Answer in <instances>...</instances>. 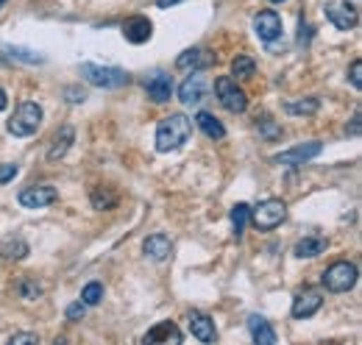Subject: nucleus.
Returning a JSON list of instances; mask_svg holds the SVG:
<instances>
[{"mask_svg":"<svg viewBox=\"0 0 362 345\" xmlns=\"http://www.w3.org/2000/svg\"><path fill=\"white\" fill-rule=\"evenodd\" d=\"M192 134V120L187 115H170L156 126V151L159 153H170L179 151L181 145L189 139Z\"/></svg>","mask_w":362,"mask_h":345,"instance_id":"obj_1","label":"nucleus"},{"mask_svg":"<svg viewBox=\"0 0 362 345\" xmlns=\"http://www.w3.org/2000/svg\"><path fill=\"white\" fill-rule=\"evenodd\" d=\"M40 126H42V109L31 100L20 103L14 109V115L8 117V134H14V136H34Z\"/></svg>","mask_w":362,"mask_h":345,"instance_id":"obj_2","label":"nucleus"},{"mask_svg":"<svg viewBox=\"0 0 362 345\" xmlns=\"http://www.w3.org/2000/svg\"><path fill=\"white\" fill-rule=\"evenodd\" d=\"M81 78L90 81L92 86H100V89H120V86L129 84V73L126 70H120V67H100V64H92V62L81 64Z\"/></svg>","mask_w":362,"mask_h":345,"instance_id":"obj_3","label":"nucleus"},{"mask_svg":"<svg viewBox=\"0 0 362 345\" xmlns=\"http://www.w3.org/2000/svg\"><path fill=\"white\" fill-rule=\"evenodd\" d=\"M357 279H360L357 264H351V262H334V264L323 273V287H326L329 293H349V290H354Z\"/></svg>","mask_w":362,"mask_h":345,"instance_id":"obj_4","label":"nucleus"},{"mask_svg":"<svg viewBox=\"0 0 362 345\" xmlns=\"http://www.w3.org/2000/svg\"><path fill=\"white\" fill-rule=\"evenodd\" d=\"M215 95H218L221 106L228 109V112H234V115H243V112L248 109V95L237 86L234 78H228V76L215 78Z\"/></svg>","mask_w":362,"mask_h":345,"instance_id":"obj_5","label":"nucleus"},{"mask_svg":"<svg viewBox=\"0 0 362 345\" xmlns=\"http://www.w3.org/2000/svg\"><path fill=\"white\" fill-rule=\"evenodd\" d=\"M248 217L254 220V226H257L259 231H271V228H276V226L287 217V204L279 201V198H268V201L257 204Z\"/></svg>","mask_w":362,"mask_h":345,"instance_id":"obj_6","label":"nucleus"},{"mask_svg":"<svg viewBox=\"0 0 362 345\" xmlns=\"http://www.w3.org/2000/svg\"><path fill=\"white\" fill-rule=\"evenodd\" d=\"M326 17H329L332 25L340 28V31H351V28H357V23H360V11H357V6L349 3V0H334V3H329V6H326Z\"/></svg>","mask_w":362,"mask_h":345,"instance_id":"obj_7","label":"nucleus"},{"mask_svg":"<svg viewBox=\"0 0 362 345\" xmlns=\"http://www.w3.org/2000/svg\"><path fill=\"white\" fill-rule=\"evenodd\" d=\"M320 151H323L320 142H304V145H298V148H290V151L276 153L273 162H276V165H284V168H298V165H304V162L320 156Z\"/></svg>","mask_w":362,"mask_h":345,"instance_id":"obj_8","label":"nucleus"},{"mask_svg":"<svg viewBox=\"0 0 362 345\" xmlns=\"http://www.w3.org/2000/svg\"><path fill=\"white\" fill-rule=\"evenodd\" d=\"M206 92H209V81L198 73H189V78H184L179 86V100L187 106H198V103H204Z\"/></svg>","mask_w":362,"mask_h":345,"instance_id":"obj_9","label":"nucleus"},{"mask_svg":"<svg viewBox=\"0 0 362 345\" xmlns=\"http://www.w3.org/2000/svg\"><path fill=\"white\" fill-rule=\"evenodd\" d=\"M59 201V189L56 187H28L20 192V204L25 209H42V206H50Z\"/></svg>","mask_w":362,"mask_h":345,"instance_id":"obj_10","label":"nucleus"},{"mask_svg":"<svg viewBox=\"0 0 362 345\" xmlns=\"http://www.w3.org/2000/svg\"><path fill=\"white\" fill-rule=\"evenodd\" d=\"M212 62H215V56H212L206 47H189V50L179 53L176 67H179V70H187V73H198V70L212 67Z\"/></svg>","mask_w":362,"mask_h":345,"instance_id":"obj_11","label":"nucleus"},{"mask_svg":"<svg viewBox=\"0 0 362 345\" xmlns=\"http://www.w3.org/2000/svg\"><path fill=\"white\" fill-rule=\"evenodd\" d=\"M254 31L262 42H273L281 37V17L276 11H259L254 17Z\"/></svg>","mask_w":362,"mask_h":345,"instance_id":"obj_12","label":"nucleus"},{"mask_svg":"<svg viewBox=\"0 0 362 345\" xmlns=\"http://www.w3.org/2000/svg\"><path fill=\"white\" fill-rule=\"evenodd\" d=\"M189 332H192V337L195 340H201V343H215L218 340V329H215V320L209 317V315H204V312H189Z\"/></svg>","mask_w":362,"mask_h":345,"instance_id":"obj_13","label":"nucleus"},{"mask_svg":"<svg viewBox=\"0 0 362 345\" xmlns=\"http://www.w3.org/2000/svg\"><path fill=\"white\" fill-rule=\"evenodd\" d=\"M151 34H153V25H151V20L148 17H129L126 23H123V37L129 40L132 45H142L151 40Z\"/></svg>","mask_w":362,"mask_h":345,"instance_id":"obj_14","label":"nucleus"},{"mask_svg":"<svg viewBox=\"0 0 362 345\" xmlns=\"http://www.w3.org/2000/svg\"><path fill=\"white\" fill-rule=\"evenodd\" d=\"M184 340V334L179 332V326L173 323V320H162V323H156L145 337H142V343H173L179 345Z\"/></svg>","mask_w":362,"mask_h":345,"instance_id":"obj_15","label":"nucleus"},{"mask_svg":"<svg viewBox=\"0 0 362 345\" xmlns=\"http://www.w3.org/2000/svg\"><path fill=\"white\" fill-rule=\"evenodd\" d=\"M320 303H323V296H320L317 290H304V293H298L296 301H293V317H298V320L313 317L317 309H320Z\"/></svg>","mask_w":362,"mask_h":345,"instance_id":"obj_16","label":"nucleus"},{"mask_svg":"<svg viewBox=\"0 0 362 345\" xmlns=\"http://www.w3.org/2000/svg\"><path fill=\"white\" fill-rule=\"evenodd\" d=\"M142 251H145V257L153 259V262H165V259L170 257V251H173V242L165 234H151V237H145Z\"/></svg>","mask_w":362,"mask_h":345,"instance_id":"obj_17","label":"nucleus"},{"mask_svg":"<svg viewBox=\"0 0 362 345\" xmlns=\"http://www.w3.org/2000/svg\"><path fill=\"white\" fill-rule=\"evenodd\" d=\"M145 89H148V98H151L153 103H168L170 95H173V81H170L168 73H156V76L145 84Z\"/></svg>","mask_w":362,"mask_h":345,"instance_id":"obj_18","label":"nucleus"},{"mask_svg":"<svg viewBox=\"0 0 362 345\" xmlns=\"http://www.w3.org/2000/svg\"><path fill=\"white\" fill-rule=\"evenodd\" d=\"M248 332H251V340L257 345L276 343V332H273L271 323H268L262 315H251V317H248Z\"/></svg>","mask_w":362,"mask_h":345,"instance_id":"obj_19","label":"nucleus"},{"mask_svg":"<svg viewBox=\"0 0 362 345\" xmlns=\"http://www.w3.org/2000/svg\"><path fill=\"white\" fill-rule=\"evenodd\" d=\"M73 142H76V131H73V126H62L59 134L53 136V145H50V151H47V159H50V162L64 159V153L70 151Z\"/></svg>","mask_w":362,"mask_h":345,"instance_id":"obj_20","label":"nucleus"},{"mask_svg":"<svg viewBox=\"0 0 362 345\" xmlns=\"http://www.w3.org/2000/svg\"><path fill=\"white\" fill-rule=\"evenodd\" d=\"M0 53L11 62H20V64H45V56L37 53V50H28V47H17V45H3Z\"/></svg>","mask_w":362,"mask_h":345,"instance_id":"obj_21","label":"nucleus"},{"mask_svg":"<svg viewBox=\"0 0 362 345\" xmlns=\"http://www.w3.org/2000/svg\"><path fill=\"white\" fill-rule=\"evenodd\" d=\"M326 248H329V240H326V237H304L301 242H296V248H293V257L313 259V257H320Z\"/></svg>","mask_w":362,"mask_h":345,"instance_id":"obj_22","label":"nucleus"},{"mask_svg":"<svg viewBox=\"0 0 362 345\" xmlns=\"http://www.w3.org/2000/svg\"><path fill=\"white\" fill-rule=\"evenodd\" d=\"M254 73H257V62H254V56L240 53V56L231 62V76H234L237 81H248V78H254Z\"/></svg>","mask_w":362,"mask_h":345,"instance_id":"obj_23","label":"nucleus"},{"mask_svg":"<svg viewBox=\"0 0 362 345\" xmlns=\"http://www.w3.org/2000/svg\"><path fill=\"white\" fill-rule=\"evenodd\" d=\"M195 123H198V129L204 131L209 139H223V136H226V129H223V123H221L215 115H209V112H201V115L195 117Z\"/></svg>","mask_w":362,"mask_h":345,"instance_id":"obj_24","label":"nucleus"},{"mask_svg":"<svg viewBox=\"0 0 362 345\" xmlns=\"http://www.w3.org/2000/svg\"><path fill=\"white\" fill-rule=\"evenodd\" d=\"M317 109H320V100L317 98H304V100L284 103V112L287 115H317Z\"/></svg>","mask_w":362,"mask_h":345,"instance_id":"obj_25","label":"nucleus"},{"mask_svg":"<svg viewBox=\"0 0 362 345\" xmlns=\"http://www.w3.org/2000/svg\"><path fill=\"white\" fill-rule=\"evenodd\" d=\"M248 215H251V206H248V204H237V206L231 209V223H234V237H237V240H240L243 231H245Z\"/></svg>","mask_w":362,"mask_h":345,"instance_id":"obj_26","label":"nucleus"},{"mask_svg":"<svg viewBox=\"0 0 362 345\" xmlns=\"http://www.w3.org/2000/svg\"><path fill=\"white\" fill-rule=\"evenodd\" d=\"M81 301L87 303V306H98V303L103 301V284H100V281H90V284L81 290Z\"/></svg>","mask_w":362,"mask_h":345,"instance_id":"obj_27","label":"nucleus"},{"mask_svg":"<svg viewBox=\"0 0 362 345\" xmlns=\"http://www.w3.org/2000/svg\"><path fill=\"white\" fill-rule=\"evenodd\" d=\"M117 204V195L115 192H109V189H92V206L95 209H109V206H115Z\"/></svg>","mask_w":362,"mask_h":345,"instance_id":"obj_28","label":"nucleus"},{"mask_svg":"<svg viewBox=\"0 0 362 345\" xmlns=\"http://www.w3.org/2000/svg\"><path fill=\"white\" fill-rule=\"evenodd\" d=\"M257 129H259V134L265 136V139H279L281 136V126H276L273 123V117H262V120H257Z\"/></svg>","mask_w":362,"mask_h":345,"instance_id":"obj_29","label":"nucleus"},{"mask_svg":"<svg viewBox=\"0 0 362 345\" xmlns=\"http://www.w3.org/2000/svg\"><path fill=\"white\" fill-rule=\"evenodd\" d=\"M349 78H351V86L360 92L362 89V62L360 59H354V62H351V67H349Z\"/></svg>","mask_w":362,"mask_h":345,"instance_id":"obj_30","label":"nucleus"},{"mask_svg":"<svg viewBox=\"0 0 362 345\" xmlns=\"http://www.w3.org/2000/svg\"><path fill=\"white\" fill-rule=\"evenodd\" d=\"M6 254H8V259H23L25 254H28V248H25V242H8L6 245Z\"/></svg>","mask_w":362,"mask_h":345,"instance_id":"obj_31","label":"nucleus"},{"mask_svg":"<svg viewBox=\"0 0 362 345\" xmlns=\"http://www.w3.org/2000/svg\"><path fill=\"white\" fill-rule=\"evenodd\" d=\"M84 312H87V303L84 301H76L67 306V320H81L84 317Z\"/></svg>","mask_w":362,"mask_h":345,"instance_id":"obj_32","label":"nucleus"},{"mask_svg":"<svg viewBox=\"0 0 362 345\" xmlns=\"http://www.w3.org/2000/svg\"><path fill=\"white\" fill-rule=\"evenodd\" d=\"M8 343H11V345H23V343L37 345V343H40V337H37V334H31V332H23V334H14V337H8Z\"/></svg>","mask_w":362,"mask_h":345,"instance_id":"obj_33","label":"nucleus"},{"mask_svg":"<svg viewBox=\"0 0 362 345\" xmlns=\"http://www.w3.org/2000/svg\"><path fill=\"white\" fill-rule=\"evenodd\" d=\"M20 293H23V298H37V296H40V293H42V290H40V287H37V284H31V281H28V279H25V281H23V284H20Z\"/></svg>","mask_w":362,"mask_h":345,"instance_id":"obj_34","label":"nucleus"},{"mask_svg":"<svg viewBox=\"0 0 362 345\" xmlns=\"http://www.w3.org/2000/svg\"><path fill=\"white\" fill-rule=\"evenodd\" d=\"M17 175V165H0V184H8Z\"/></svg>","mask_w":362,"mask_h":345,"instance_id":"obj_35","label":"nucleus"},{"mask_svg":"<svg viewBox=\"0 0 362 345\" xmlns=\"http://www.w3.org/2000/svg\"><path fill=\"white\" fill-rule=\"evenodd\" d=\"M67 98H73L70 103H84V92H78V89H67Z\"/></svg>","mask_w":362,"mask_h":345,"instance_id":"obj_36","label":"nucleus"},{"mask_svg":"<svg viewBox=\"0 0 362 345\" xmlns=\"http://www.w3.org/2000/svg\"><path fill=\"white\" fill-rule=\"evenodd\" d=\"M346 131H349L351 136H357V134H360V112L354 115V120H351V129H346Z\"/></svg>","mask_w":362,"mask_h":345,"instance_id":"obj_37","label":"nucleus"},{"mask_svg":"<svg viewBox=\"0 0 362 345\" xmlns=\"http://www.w3.org/2000/svg\"><path fill=\"white\" fill-rule=\"evenodd\" d=\"M176 3H181V0H156L159 8H170V6H176Z\"/></svg>","mask_w":362,"mask_h":345,"instance_id":"obj_38","label":"nucleus"},{"mask_svg":"<svg viewBox=\"0 0 362 345\" xmlns=\"http://www.w3.org/2000/svg\"><path fill=\"white\" fill-rule=\"evenodd\" d=\"M6 103H8V98H6V89H3V86H0V112H3V109H6Z\"/></svg>","mask_w":362,"mask_h":345,"instance_id":"obj_39","label":"nucleus"},{"mask_svg":"<svg viewBox=\"0 0 362 345\" xmlns=\"http://www.w3.org/2000/svg\"><path fill=\"white\" fill-rule=\"evenodd\" d=\"M271 3H284V0H271Z\"/></svg>","mask_w":362,"mask_h":345,"instance_id":"obj_40","label":"nucleus"},{"mask_svg":"<svg viewBox=\"0 0 362 345\" xmlns=\"http://www.w3.org/2000/svg\"><path fill=\"white\" fill-rule=\"evenodd\" d=\"M3 3H6V0H0V6H3Z\"/></svg>","mask_w":362,"mask_h":345,"instance_id":"obj_41","label":"nucleus"}]
</instances>
